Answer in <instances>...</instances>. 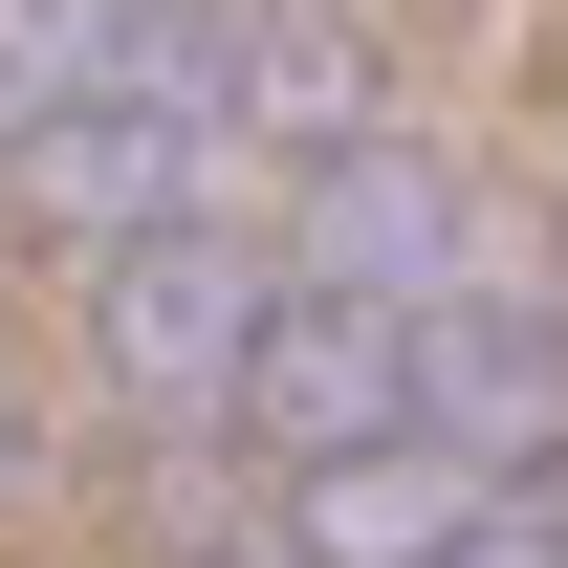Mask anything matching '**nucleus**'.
I'll return each instance as SVG.
<instances>
[{
    "instance_id": "f257e3e1",
    "label": "nucleus",
    "mask_w": 568,
    "mask_h": 568,
    "mask_svg": "<svg viewBox=\"0 0 568 568\" xmlns=\"http://www.w3.org/2000/svg\"><path fill=\"white\" fill-rule=\"evenodd\" d=\"M88 306H110V372L175 394V416H241V351H263L284 263L241 219H153V241H88Z\"/></svg>"
}]
</instances>
